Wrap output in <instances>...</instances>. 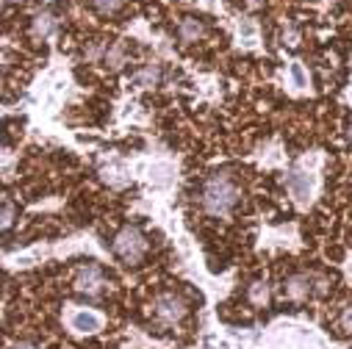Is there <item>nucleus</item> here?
Instances as JSON below:
<instances>
[{"mask_svg": "<svg viewBox=\"0 0 352 349\" xmlns=\"http://www.w3.org/2000/svg\"><path fill=\"white\" fill-rule=\"evenodd\" d=\"M239 197H241V192H239V186L233 183V178L228 172L211 174V178L206 181V186H203V208L214 216H228L236 208Z\"/></svg>", "mask_w": 352, "mask_h": 349, "instance_id": "f257e3e1", "label": "nucleus"}, {"mask_svg": "<svg viewBox=\"0 0 352 349\" xmlns=\"http://www.w3.org/2000/svg\"><path fill=\"white\" fill-rule=\"evenodd\" d=\"M111 249H114V255H117L120 260H125V264H139V260L144 258V252H147V238L142 236L139 227L128 225V227H122V230L114 236Z\"/></svg>", "mask_w": 352, "mask_h": 349, "instance_id": "f03ea898", "label": "nucleus"}, {"mask_svg": "<svg viewBox=\"0 0 352 349\" xmlns=\"http://www.w3.org/2000/svg\"><path fill=\"white\" fill-rule=\"evenodd\" d=\"M153 311H155L158 322H164V324H181L189 313V302L175 291H164L153 300Z\"/></svg>", "mask_w": 352, "mask_h": 349, "instance_id": "7ed1b4c3", "label": "nucleus"}, {"mask_svg": "<svg viewBox=\"0 0 352 349\" xmlns=\"http://www.w3.org/2000/svg\"><path fill=\"white\" fill-rule=\"evenodd\" d=\"M106 289V278H103V269L89 260V264H83L75 275V291L78 294H86V297H100V291Z\"/></svg>", "mask_w": 352, "mask_h": 349, "instance_id": "20e7f679", "label": "nucleus"}, {"mask_svg": "<svg viewBox=\"0 0 352 349\" xmlns=\"http://www.w3.org/2000/svg\"><path fill=\"white\" fill-rule=\"evenodd\" d=\"M314 283H316L314 275H302V272L289 275V278L283 280V297L292 300V302H302V300H308V297L316 291Z\"/></svg>", "mask_w": 352, "mask_h": 349, "instance_id": "39448f33", "label": "nucleus"}, {"mask_svg": "<svg viewBox=\"0 0 352 349\" xmlns=\"http://www.w3.org/2000/svg\"><path fill=\"white\" fill-rule=\"evenodd\" d=\"M289 189L297 197V203L305 205L311 200V192H314V178L308 172H302V169H292L289 172Z\"/></svg>", "mask_w": 352, "mask_h": 349, "instance_id": "423d86ee", "label": "nucleus"}, {"mask_svg": "<svg viewBox=\"0 0 352 349\" xmlns=\"http://www.w3.org/2000/svg\"><path fill=\"white\" fill-rule=\"evenodd\" d=\"M164 78V69L161 64H144L133 78H131V86H136V89H153V86H158Z\"/></svg>", "mask_w": 352, "mask_h": 349, "instance_id": "0eeeda50", "label": "nucleus"}, {"mask_svg": "<svg viewBox=\"0 0 352 349\" xmlns=\"http://www.w3.org/2000/svg\"><path fill=\"white\" fill-rule=\"evenodd\" d=\"M100 327H103V319H100L98 313H92V311H78V313H72V330H75V333L92 335V333H98Z\"/></svg>", "mask_w": 352, "mask_h": 349, "instance_id": "6e6552de", "label": "nucleus"}, {"mask_svg": "<svg viewBox=\"0 0 352 349\" xmlns=\"http://www.w3.org/2000/svg\"><path fill=\"white\" fill-rule=\"evenodd\" d=\"M53 28H56L53 14H50V12H39V14L34 17V23H31V36H34V39H47V36L53 34Z\"/></svg>", "mask_w": 352, "mask_h": 349, "instance_id": "1a4fd4ad", "label": "nucleus"}, {"mask_svg": "<svg viewBox=\"0 0 352 349\" xmlns=\"http://www.w3.org/2000/svg\"><path fill=\"white\" fill-rule=\"evenodd\" d=\"M125 61H128L125 42H117V45H111V47L103 53V64H106V69H111V72L122 69V64H125Z\"/></svg>", "mask_w": 352, "mask_h": 349, "instance_id": "9d476101", "label": "nucleus"}, {"mask_svg": "<svg viewBox=\"0 0 352 349\" xmlns=\"http://www.w3.org/2000/svg\"><path fill=\"white\" fill-rule=\"evenodd\" d=\"M172 178H175V166H172L169 161H158V164L150 166V181H153L155 186H169Z\"/></svg>", "mask_w": 352, "mask_h": 349, "instance_id": "9b49d317", "label": "nucleus"}, {"mask_svg": "<svg viewBox=\"0 0 352 349\" xmlns=\"http://www.w3.org/2000/svg\"><path fill=\"white\" fill-rule=\"evenodd\" d=\"M203 34H206V25H203L200 20L186 17V20L181 23V39H184V42H197V39H203Z\"/></svg>", "mask_w": 352, "mask_h": 349, "instance_id": "f8f14e48", "label": "nucleus"}, {"mask_svg": "<svg viewBox=\"0 0 352 349\" xmlns=\"http://www.w3.org/2000/svg\"><path fill=\"white\" fill-rule=\"evenodd\" d=\"M270 297H272V291H270V286L267 283H252L250 286V291H247V300L255 305V308H263V305H267L270 302Z\"/></svg>", "mask_w": 352, "mask_h": 349, "instance_id": "ddd939ff", "label": "nucleus"}, {"mask_svg": "<svg viewBox=\"0 0 352 349\" xmlns=\"http://www.w3.org/2000/svg\"><path fill=\"white\" fill-rule=\"evenodd\" d=\"M103 181L111 183V186H125L128 183V174L122 166H106L103 169Z\"/></svg>", "mask_w": 352, "mask_h": 349, "instance_id": "4468645a", "label": "nucleus"}, {"mask_svg": "<svg viewBox=\"0 0 352 349\" xmlns=\"http://www.w3.org/2000/svg\"><path fill=\"white\" fill-rule=\"evenodd\" d=\"M289 75H292L294 89H305V86H308V72H305V67H302L300 61H294V64L289 67Z\"/></svg>", "mask_w": 352, "mask_h": 349, "instance_id": "2eb2a0df", "label": "nucleus"}, {"mask_svg": "<svg viewBox=\"0 0 352 349\" xmlns=\"http://www.w3.org/2000/svg\"><path fill=\"white\" fill-rule=\"evenodd\" d=\"M255 34H258V28H255L252 20H241V23H239V39H241L244 45H252Z\"/></svg>", "mask_w": 352, "mask_h": 349, "instance_id": "dca6fc26", "label": "nucleus"}, {"mask_svg": "<svg viewBox=\"0 0 352 349\" xmlns=\"http://www.w3.org/2000/svg\"><path fill=\"white\" fill-rule=\"evenodd\" d=\"M14 216H17V208L6 200L3 203V214H0V227H3V230H9L12 225H14Z\"/></svg>", "mask_w": 352, "mask_h": 349, "instance_id": "f3484780", "label": "nucleus"}, {"mask_svg": "<svg viewBox=\"0 0 352 349\" xmlns=\"http://www.w3.org/2000/svg\"><path fill=\"white\" fill-rule=\"evenodd\" d=\"M120 6H122V0H95V9L100 14H114L120 12Z\"/></svg>", "mask_w": 352, "mask_h": 349, "instance_id": "a211bd4d", "label": "nucleus"}, {"mask_svg": "<svg viewBox=\"0 0 352 349\" xmlns=\"http://www.w3.org/2000/svg\"><path fill=\"white\" fill-rule=\"evenodd\" d=\"M338 327H341V333H352V305L344 308V313L338 319Z\"/></svg>", "mask_w": 352, "mask_h": 349, "instance_id": "6ab92c4d", "label": "nucleus"}, {"mask_svg": "<svg viewBox=\"0 0 352 349\" xmlns=\"http://www.w3.org/2000/svg\"><path fill=\"white\" fill-rule=\"evenodd\" d=\"M297 42H300V34H297L294 28H286V31H283V45H289V47H294Z\"/></svg>", "mask_w": 352, "mask_h": 349, "instance_id": "aec40b11", "label": "nucleus"}, {"mask_svg": "<svg viewBox=\"0 0 352 349\" xmlns=\"http://www.w3.org/2000/svg\"><path fill=\"white\" fill-rule=\"evenodd\" d=\"M14 349H39V346H34V344H17Z\"/></svg>", "mask_w": 352, "mask_h": 349, "instance_id": "412c9836", "label": "nucleus"}, {"mask_svg": "<svg viewBox=\"0 0 352 349\" xmlns=\"http://www.w3.org/2000/svg\"><path fill=\"white\" fill-rule=\"evenodd\" d=\"M349 142H352V125H349Z\"/></svg>", "mask_w": 352, "mask_h": 349, "instance_id": "4be33fe9", "label": "nucleus"}, {"mask_svg": "<svg viewBox=\"0 0 352 349\" xmlns=\"http://www.w3.org/2000/svg\"><path fill=\"white\" fill-rule=\"evenodd\" d=\"M6 3H14V0H6Z\"/></svg>", "mask_w": 352, "mask_h": 349, "instance_id": "5701e85b", "label": "nucleus"}]
</instances>
